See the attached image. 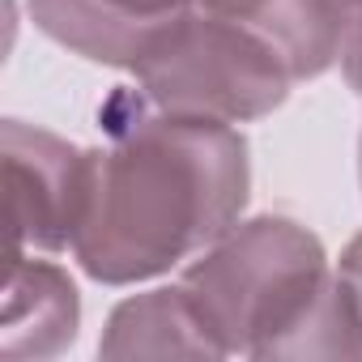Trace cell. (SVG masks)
Instances as JSON below:
<instances>
[{"label":"cell","instance_id":"obj_9","mask_svg":"<svg viewBox=\"0 0 362 362\" xmlns=\"http://www.w3.org/2000/svg\"><path fill=\"white\" fill-rule=\"evenodd\" d=\"M107 5H111L115 13H124V18L141 22V26H162V22H166V18H175V13L197 9L201 0H107Z\"/></svg>","mask_w":362,"mask_h":362},{"label":"cell","instance_id":"obj_3","mask_svg":"<svg viewBox=\"0 0 362 362\" xmlns=\"http://www.w3.org/2000/svg\"><path fill=\"white\" fill-rule=\"evenodd\" d=\"M128 77L158 111L235 128L273 115L298 86L256 30L201 5L166 18Z\"/></svg>","mask_w":362,"mask_h":362},{"label":"cell","instance_id":"obj_7","mask_svg":"<svg viewBox=\"0 0 362 362\" xmlns=\"http://www.w3.org/2000/svg\"><path fill=\"white\" fill-rule=\"evenodd\" d=\"M98 354L103 358H226L184 281L153 286L115 303L103 324Z\"/></svg>","mask_w":362,"mask_h":362},{"label":"cell","instance_id":"obj_12","mask_svg":"<svg viewBox=\"0 0 362 362\" xmlns=\"http://www.w3.org/2000/svg\"><path fill=\"white\" fill-rule=\"evenodd\" d=\"M358 184H362V136H358Z\"/></svg>","mask_w":362,"mask_h":362},{"label":"cell","instance_id":"obj_4","mask_svg":"<svg viewBox=\"0 0 362 362\" xmlns=\"http://www.w3.org/2000/svg\"><path fill=\"white\" fill-rule=\"evenodd\" d=\"M9 192V252L64 256L77 243L90 201V149L69 136L9 115L0 124Z\"/></svg>","mask_w":362,"mask_h":362},{"label":"cell","instance_id":"obj_8","mask_svg":"<svg viewBox=\"0 0 362 362\" xmlns=\"http://www.w3.org/2000/svg\"><path fill=\"white\" fill-rule=\"evenodd\" d=\"M26 9H30L35 30L47 35L56 47L90 64H107L124 73H132L136 56L145 52L149 35L158 30V26H141L115 13L107 0H26Z\"/></svg>","mask_w":362,"mask_h":362},{"label":"cell","instance_id":"obj_1","mask_svg":"<svg viewBox=\"0 0 362 362\" xmlns=\"http://www.w3.org/2000/svg\"><path fill=\"white\" fill-rule=\"evenodd\" d=\"M107 145L90 149V201L73 243L98 286H141L197 260L243 222L252 145L235 124L158 111L141 90L103 107Z\"/></svg>","mask_w":362,"mask_h":362},{"label":"cell","instance_id":"obj_10","mask_svg":"<svg viewBox=\"0 0 362 362\" xmlns=\"http://www.w3.org/2000/svg\"><path fill=\"white\" fill-rule=\"evenodd\" d=\"M341 73H345V86L362 98V9L354 13L349 30H345V47H341Z\"/></svg>","mask_w":362,"mask_h":362},{"label":"cell","instance_id":"obj_13","mask_svg":"<svg viewBox=\"0 0 362 362\" xmlns=\"http://www.w3.org/2000/svg\"><path fill=\"white\" fill-rule=\"evenodd\" d=\"M345 5H349V9H354V13H358V9H362V0H345Z\"/></svg>","mask_w":362,"mask_h":362},{"label":"cell","instance_id":"obj_6","mask_svg":"<svg viewBox=\"0 0 362 362\" xmlns=\"http://www.w3.org/2000/svg\"><path fill=\"white\" fill-rule=\"evenodd\" d=\"M201 9L256 30L286 60L294 81H315L337 69L354 22L345 0H201Z\"/></svg>","mask_w":362,"mask_h":362},{"label":"cell","instance_id":"obj_11","mask_svg":"<svg viewBox=\"0 0 362 362\" xmlns=\"http://www.w3.org/2000/svg\"><path fill=\"white\" fill-rule=\"evenodd\" d=\"M337 273L345 277V286L354 290V298H358V307H362V230L341 247V256H337Z\"/></svg>","mask_w":362,"mask_h":362},{"label":"cell","instance_id":"obj_5","mask_svg":"<svg viewBox=\"0 0 362 362\" xmlns=\"http://www.w3.org/2000/svg\"><path fill=\"white\" fill-rule=\"evenodd\" d=\"M81 294L56 256L9 252L5 311H0V354L5 358H56L77 341Z\"/></svg>","mask_w":362,"mask_h":362},{"label":"cell","instance_id":"obj_2","mask_svg":"<svg viewBox=\"0 0 362 362\" xmlns=\"http://www.w3.org/2000/svg\"><path fill=\"white\" fill-rule=\"evenodd\" d=\"M332 273L337 260H328L311 226L286 214H256L188 260L179 281L226 358L281 362L286 341L320 307Z\"/></svg>","mask_w":362,"mask_h":362}]
</instances>
